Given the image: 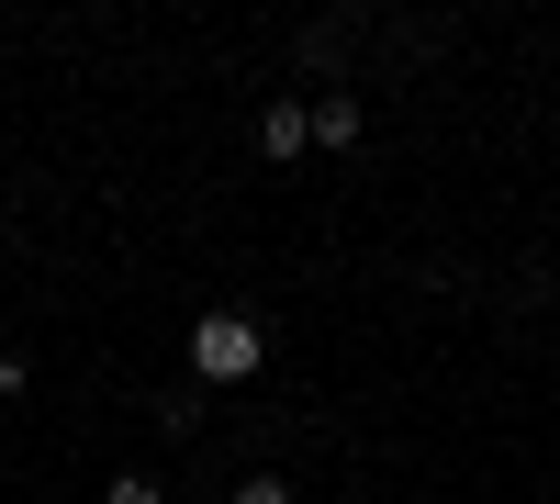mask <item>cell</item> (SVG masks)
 <instances>
[{
    "instance_id": "cell-4",
    "label": "cell",
    "mask_w": 560,
    "mask_h": 504,
    "mask_svg": "<svg viewBox=\"0 0 560 504\" xmlns=\"http://www.w3.org/2000/svg\"><path fill=\"white\" fill-rule=\"evenodd\" d=\"M236 504H292V482H247V493H236Z\"/></svg>"
},
{
    "instance_id": "cell-3",
    "label": "cell",
    "mask_w": 560,
    "mask_h": 504,
    "mask_svg": "<svg viewBox=\"0 0 560 504\" xmlns=\"http://www.w3.org/2000/svg\"><path fill=\"white\" fill-rule=\"evenodd\" d=\"M314 146H359V102H314Z\"/></svg>"
},
{
    "instance_id": "cell-5",
    "label": "cell",
    "mask_w": 560,
    "mask_h": 504,
    "mask_svg": "<svg viewBox=\"0 0 560 504\" xmlns=\"http://www.w3.org/2000/svg\"><path fill=\"white\" fill-rule=\"evenodd\" d=\"M113 504H158V482H113Z\"/></svg>"
},
{
    "instance_id": "cell-1",
    "label": "cell",
    "mask_w": 560,
    "mask_h": 504,
    "mask_svg": "<svg viewBox=\"0 0 560 504\" xmlns=\"http://www.w3.org/2000/svg\"><path fill=\"white\" fill-rule=\"evenodd\" d=\"M191 371L202 382H247L258 371V326H247V314H202V326H191Z\"/></svg>"
},
{
    "instance_id": "cell-2",
    "label": "cell",
    "mask_w": 560,
    "mask_h": 504,
    "mask_svg": "<svg viewBox=\"0 0 560 504\" xmlns=\"http://www.w3.org/2000/svg\"><path fill=\"white\" fill-rule=\"evenodd\" d=\"M258 146H269V157H303V146H314V113H303V102H269Z\"/></svg>"
}]
</instances>
